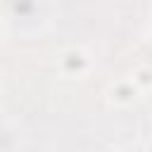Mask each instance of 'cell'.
I'll use <instances>...</instances> for the list:
<instances>
[{
	"instance_id": "cell-1",
	"label": "cell",
	"mask_w": 152,
	"mask_h": 152,
	"mask_svg": "<svg viewBox=\"0 0 152 152\" xmlns=\"http://www.w3.org/2000/svg\"><path fill=\"white\" fill-rule=\"evenodd\" d=\"M93 66L90 55L81 45H69L57 55V71L66 78H83Z\"/></svg>"
},
{
	"instance_id": "cell-2",
	"label": "cell",
	"mask_w": 152,
	"mask_h": 152,
	"mask_svg": "<svg viewBox=\"0 0 152 152\" xmlns=\"http://www.w3.org/2000/svg\"><path fill=\"white\" fill-rule=\"evenodd\" d=\"M138 95H140V90L131 78H116L107 88V100L114 107H128V104H133L138 100Z\"/></svg>"
},
{
	"instance_id": "cell-3",
	"label": "cell",
	"mask_w": 152,
	"mask_h": 152,
	"mask_svg": "<svg viewBox=\"0 0 152 152\" xmlns=\"http://www.w3.org/2000/svg\"><path fill=\"white\" fill-rule=\"evenodd\" d=\"M131 81L138 86V90H152V64H140L133 74H131Z\"/></svg>"
},
{
	"instance_id": "cell-4",
	"label": "cell",
	"mask_w": 152,
	"mask_h": 152,
	"mask_svg": "<svg viewBox=\"0 0 152 152\" xmlns=\"http://www.w3.org/2000/svg\"><path fill=\"white\" fill-rule=\"evenodd\" d=\"M102 152H128V150H124V147H116V145H112V147H107V150H102Z\"/></svg>"
},
{
	"instance_id": "cell-5",
	"label": "cell",
	"mask_w": 152,
	"mask_h": 152,
	"mask_svg": "<svg viewBox=\"0 0 152 152\" xmlns=\"http://www.w3.org/2000/svg\"><path fill=\"white\" fill-rule=\"evenodd\" d=\"M147 33H150V36H152V21H150V26H147Z\"/></svg>"
}]
</instances>
